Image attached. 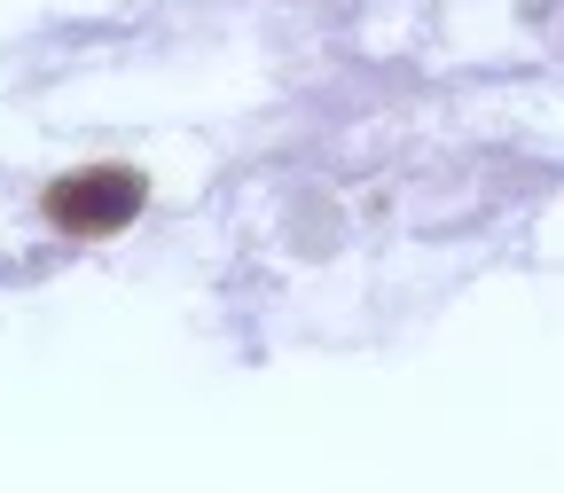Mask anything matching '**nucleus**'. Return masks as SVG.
<instances>
[{
  "label": "nucleus",
  "mask_w": 564,
  "mask_h": 493,
  "mask_svg": "<svg viewBox=\"0 0 564 493\" xmlns=\"http://www.w3.org/2000/svg\"><path fill=\"white\" fill-rule=\"evenodd\" d=\"M141 211V173H63L47 188V220L63 235H118L126 220Z\"/></svg>",
  "instance_id": "nucleus-1"
}]
</instances>
